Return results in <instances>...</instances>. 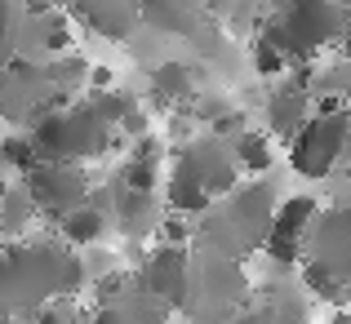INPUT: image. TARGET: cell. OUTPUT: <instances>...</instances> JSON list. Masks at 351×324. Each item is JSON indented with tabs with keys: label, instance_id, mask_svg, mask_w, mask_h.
Returning <instances> with one entry per match:
<instances>
[{
	"label": "cell",
	"instance_id": "cell-12",
	"mask_svg": "<svg viewBox=\"0 0 351 324\" xmlns=\"http://www.w3.org/2000/svg\"><path fill=\"white\" fill-rule=\"evenodd\" d=\"M160 205H156V191H129V187H120L116 196H112V227L120 231V236H129V240H147V236H156L160 231Z\"/></svg>",
	"mask_w": 351,
	"mask_h": 324
},
{
	"label": "cell",
	"instance_id": "cell-3",
	"mask_svg": "<svg viewBox=\"0 0 351 324\" xmlns=\"http://www.w3.org/2000/svg\"><path fill=\"white\" fill-rule=\"evenodd\" d=\"M36 142V155L40 160H58V164H85L107 155L120 142L116 129H107L103 120L89 111V103L80 107H58L49 116H40L27 134Z\"/></svg>",
	"mask_w": 351,
	"mask_h": 324
},
{
	"label": "cell",
	"instance_id": "cell-18",
	"mask_svg": "<svg viewBox=\"0 0 351 324\" xmlns=\"http://www.w3.org/2000/svg\"><path fill=\"white\" fill-rule=\"evenodd\" d=\"M36 218V200L27 196L23 182H0V236L18 240Z\"/></svg>",
	"mask_w": 351,
	"mask_h": 324
},
{
	"label": "cell",
	"instance_id": "cell-2",
	"mask_svg": "<svg viewBox=\"0 0 351 324\" xmlns=\"http://www.w3.org/2000/svg\"><path fill=\"white\" fill-rule=\"evenodd\" d=\"M343 32H347L343 0H285L276 18L263 27V40L280 49L289 62H307L316 49L343 40Z\"/></svg>",
	"mask_w": 351,
	"mask_h": 324
},
{
	"label": "cell",
	"instance_id": "cell-17",
	"mask_svg": "<svg viewBox=\"0 0 351 324\" xmlns=\"http://www.w3.org/2000/svg\"><path fill=\"white\" fill-rule=\"evenodd\" d=\"M209 205H214V196H209L196 178H187V173H178V169L169 173V182H165V214L200 218V214H209Z\"/></svg>",
	"mask_w": 351,
	"mask_h": 324
},
{
	"label": "cell",
	"instance_id": "cell-8",
	"mask_svg": "<svg viewBox=\"0 0 351 324\" xmlns=\"http://www.w3.org/2000/svg\"><path fill=\"white\" fill-rule=\"evenodd\" d=\"M191 280H196V271H191L187 249L160 245L143 262V271H138V293H147V298H156L160 307L173 311V307H187L191 302Z\"/></svg>",
	"mask_w": 351,
	"mask_h": 324
},
{
	"label": "cell",
	"instance_id": "cell-15",
	"mask_svg": "<svg viewBox=\"0 0 351 324\" xmlns=\"http://www.w3.org/2000/svg\"><path fill=\"white\" fill-rule=\"evenodd\" d=\"M89 324H169V307H160L156 298L138 293V284L129 293H120L112 302H98V311Z\"/></svg>",
	"mask_w": 351,
	"mask_h": 324
},
{
	"label": "cell",
	"instance_id": "cell-23",
	"mask_svg": "<svg viewBox=\"0 0 351 324\" xmlns=\"http://www.w3.org/2000/svg\"><path fill=\"white\" fill-rule=\"evenodd\" d=\"M138 103L125 94V89H103V94H89V111H94L98 120H103L107 129H120L125 125V116L134 111Z\"/></svg>",
	"mask_w": 351,
	"mask_h": 324
},
{
	"label": "cell",
	"instance_id": "cell-13",
	"mask_svg": "<svg viewBox=\"0 0 351 324\" xmlns=\"http://www.w3.org/2000/svg\"><path fill=\"white\" fill-rule=\"evenodd\" d=\"M143 23H152L165 36H187L196 40L205 32V5L200 0H138Z\"/></svg>",
	"mask_w": 351,
	"mask_h": 324
},
{
	"label": "cell",
	"instance_id": "cell-37",
	"mask_svg": "<svg viewBox=\"0 0 351 324\" xmlns=\"http://www.w3.org/2000/svg\"><path fill=\"white\" fill-rule=\"evenodd\" d=\"M0 182H5V164H0Z\"/></svg>",
	"mask_w": 351,
	"mask_h": 324
},
{
	"label": "cell",
	"instance_id": "cell-21",
	"mask_svg": "<svg viewBox=\"0 0 351 324\" xmlns=\"http://www.w3.org/2000/svg\"><path fill=\"white\" fill-rule=\"evenodd\" d=\"M232 155H236V164H240V173H267L271 169V138L267 134H254V129H245V134L232 142Z\"/></svg>",
	"mask_w": 351,
	"mask_h": 324
},
{
	"label": "cell",
	"instance_id": "cell-16",
	"mask_svg": "<svg viewBox=\"0 0 351 324\" xmlns=\"http://www.w3.org/2000/svg\"><path fill=\"white\" fill-rule=\"evenodd\" d=\"M112 231V214L107 209H98V205H80V209H71L67 218L58 222V240L67 249H85V245H98V240Z\"/></svg>",
	"mask_w": 351,
	"mask_h": 324
},
{
	"label": "cell",
	"instance_id": "cell-35",
	"mask_svg": "<svg viewBox=\"0 0 351 324\" xmlns=\"http://www.w3.org/2000/svg\"><path fill=\"white\" fill-rule=\"evenodd\" d=\"M334 324H351V316H347V311H338V316H334Z\"/></svg>",
	"mask_w": 351,
	"mask_h": 324
},
{
	"label": "cell",
	"instance_id": "cell-7",
	"mask_svg": "<svg viewBox=\"0 0 351 324\" xmlns=\"http://www.w3.org/2000/svg\"><path fill=\"white\" fill-rule=\"evenodd\" d=\"M173 169L187 173V178H196L214 200L232 196V191L240 187V164H236L232 147H223L218 138H191V142H182Z\"/></svg>",
	"mask_w": 351,
	"mask_h": 324
},
{
	"label": "cell",
	"instance_id": "cell-33",
	"mask_svg": "<svg viewBox=\"0 0 351 324\" xmlns=\"http://www.w3.org/2000/svg\"><path fill=\"white\" fill-rule=\"evenodd\" d=\"M0 324H14V311H9L5 302H0Z\"/></svg>",
	"mask_w": 351,
	"mask_h": 324
},
{
	"label": "cell",
	"instance_id": "cell-31",
	"mask_svg": "<svg viewBox=\"0 0 351 324\" xmlns=\"http://www.w3.org/2000/svg\"><path fill=\"white\" fill-rule=\"evenodd\" d=\"M120 129H125V134H134V138H147V116H143V107H134V111H129Z\"/></svg>",
	"mask_w": 351,
	"mask_h": 324
},
{
	"label": "cell",
	"instance_id": "cell-4",
	"mask_svg": "<svg viewBox=\"0 0 351 324\" xmlns=\"http://www.w3.org/2000/svg\"><path fill=\"white\" fill-rule=\"evenodd\" d=\"M351 151V111H316L298 138L289 142V164L302 178H325Z\"/></svg>",
	"mask_w": 351,
	"mask_h": 324
},
{
	"label": "cell",
	"instance_id": "cell-32",
	"mask_svg": "<svg viewBox=\"0 0 351 324\" xmlns=\"http://www.w3.org/2000/svg\"><path fill=\"white\" fill-rule=\"evenodd\" d=\"M343 45H347V53H351V5H347V32H343Z\"/></svg>",
	"mask_w": 351,
	"mask_h": 324
},
{
	"label": "cell",
	"instance_id": "cell-20",
	"mask_svg": "<svg viewBox=\"0 0 351 324\" xmlns=\"http://www.w3.org/2000/svg\"><path fill=\"white\" fill-rule=\"evenodd\" d=\"M191 98V67L187 62H160L152 67V103L156 107H178Z\"/></svg>",
	"mask_w": 351,
	"mask_h": 324
},
{
	"label": "cell",
	"instance_id": "cell-5",
	"mask_svg": "<svg viewBox=\"0 0 351 324\" xmlns=\"http://www.w3.org/2000/svg\"><path fill=\"white\" fill-rule=\"evenodd\" d=\"M23 187L36 200V214H45L49 222H62L71 209L85 205L89 191H94L85 178V164H58V160H40L23 178Z\"/></svg>",
	"mask_w": 351,
	"mask_h": 324
},
{
	"label": "cell",
	"instance_id": "cell-28",
	"mask_svg": "<svg viewBox=\"0 0 351 324\" xmlns=\"http://www.w3.org/2000/svg\"><path fill=\"white\" fill-rule=\"evenodd\" d=\"M258 324H307V311H302L298 302L280 298L271 311H263V316H258Z\"/></svg>",
	"mask_w": 351,
	"mask_h": 324
},
{
	"label": "cell",
	"instance_id": "cell-6",
	"mask_svg": "<svg viewBox=\"0 0 351 324\" xmlns=\"http://www.w3.org/2000/svg\"><path fill=\"white\" fill-rule=\"evenodd\" d=\"M276 209H280V200H276L271 182H245V187H236L232 196H227V209H223V222L232 227L236 245L245 249V253H254V249L267 245V236H271V222H276Z\"/></svg>",
	"mask_w": 351,
	"mask_h": 324
},
{
	"label": "cell",
	"instance_id": "cell-1",
	"mask_svg": "<svg viewBox=\"0 0 351 324\" xmlns=\"http://www.w3.org/2000/svg\"><path fill=\"white\" fill-rule=\"evenodd\" d=\"M85 289V262L62 240H14L0 245V302L32 316L45 302Z\"/></svg>",
	"mask_w": 351,
	"mask_h": 324
},
{
	"label": "cell",
	"instance_id": "cell-24",
	"mask_svg": "<svg viewBox=\"0 0 351 324\" xmlns=\"http://www.w3.org/2000/svg\"><path fill=\"white\" fill-rule=\"evenodd\" d=\"M0 164H5V173H32L36 164H40V155H36V142L32 138H0Z\"/></svg>",
	"mask_w": 351,
	"mask_h": 324
},
{
	"label": "cell",
	"instance_id": "cell-10",
	"mask_svg": "<svg viewBox=\"0 0 351 324\" xmlns=\"http://www.w3.org/2000/svg\"><path fill=\"white\" fill-rule=\"evenodd\" d=\"M307 262H320L329 275L351 284V205H334L316 218L307 240Z\"/></svg>",
	"mask_w": 351,
	"mask_h": 324
},
{
	"label": "cell",
	"instance_id": "cell-14",
	"mask_svg": "<svg viewBox=\"0 0 351 324\" xmlns=\"http://www.w3.org/2000/svg\"><path fill=\"white\" fill-rule=\"evenodd\" d=\"M311 116H316V111H311V98H307V89H298V85H280L267 98V129H271L276 138H285V142H293V138L307 129Z\"/></svg>",
	"mask_w": 351,
	"mask_h": 324
},
{
	"label": "cell",
	"instance_id": "cell-29",
	"mask_svg": "<svg viewBox=\"0 0 351 324\" xmlns=\"http://www.w3.org/2000/svg\"><path fill=\"white\" fill-rule=\"evenodd\" d=\"M27 324H76V311L62 307V302H45V307H36Z\"/></svg>",
	"mask_w": 351,
	"mask_h": 324
},
{
	"label": "cell",
	"instance_id": "cell-36",
	"mask_svg": "<svg viewBox=\"0 0 351 324\" xmlns=\"http://www.w3.org/2000/svg\"><path fill=\"white\" fill-rule=\"evenodd\" d=\"M347 182H351V151H347Z\"/></svg>",
	"mask_w": 351,
	"mask_h": 324
},
{
	"label": "cell",
	"instance_id": "cell-19",
	"mask_svg": "<svg viewBox=\"0 0 351 324\" xmlns=\"http://www.w3.org/2000/svg\"><path fill=\"white\" fill-rule=\"evenodd\" d=\"M89 71H94V62H89L85 53H58V58L45 62V80H49V89L58 98H71L76 89H85Z\"/></svg>",
	"mask_w": 351,
	"mask_h": 324
},
{
	"label": "cell",
	"instance_id": "cell-30",
	"mask_svg": "<svg viewBox=\"0 0 351 324\" xmlns=\"http://www.w3.org/2000/svg\"><path fill=\"white\" fill-rule=\"evenodd\" d=\"M89 85H94V94H103V89H116L112 67H98V62H94V71H89Z\"/></svg>",
	"mask_w": 351,
	"mask_h": 324
},
{
	"label": "cell",
	"instance_id": "cell-27",
	"mask_svg": "<svg viewBox=\"0 0 351 324\" xmlns=\"http://www.w3.org/2000/svg\"><path fill=\"white\" fill-rule=\"evenodd\" d=\"M160 245H169V249H187L191 240H196V231H191V222L187 218H178V214H165V222H160Z\"/></svg>",
	"mask_w": 351,
	"mask_h": 324
},
{
	"label": "cell",
	"instance_id": "cell-11",
	"mask_svg": "<svg viewBox=\"0 0 351 324\" xmlns=\"http://www.w3.org/2000/svg\"><path fill=\"white\" fill-rule=\"evenodd\" d=\"M71 14L103 40H129L143 23L138 0H71Z\"/></svg>",
	"mask_w": 351,
	"mask_h": 324
},
{
	"label": "cell",
	"instance_id": "cell-26",
	"mask_svg": "<svg viewBox=\"0 0 351 324\" xmlns=\"http://www.w3.org/2000/svg\"><path fill=\"white\" fill-rule=\"evenodd\" d=\"M18 32H23V14H18L14 0H0V53L5 62L18 53Z\"/></svg>",
	"mask_w": 351,
	"mask_h": 324
},
{
	"label": "cell",
	"instance_id": "cell-9",
	"mask_svg": "<svg viewBox=\"0 0 351 324\" xmlns=\"http://www.w3.org/2000/svg\"><path fill=\"white\" fill-rule=\"evenodd\" d=\"M316 218H320V205H316L311 196H289V200H280L263 253L271 258V262H280V266L302 262V258H307V240H311Z\"/></svg>",
	"mask_w": 351,
	"mask_h": 324
},
{
	"label": "cell",
	"instance_id": "cell-25",
	"mask_svg": "<svg viewBox=\"0 0 351 324\" xmlns=\"http://www.w3.org/2000/svg\"><path fill=\"white\" fill-rule=\"evenodd\" d=\"M249 58H254V71H258V76H267V80H276L280 71H289V58H285L280 49H271L263 36L249 45Z\"/></svg>",
	"mask_w": 351,
	"mask_h": 324
},
{
	"label": "cell",
	"instance_id": "cell-34",
	"mask_svg": "<svg viewBox=\"0 0 351 324\" xmlns=\"http://www.w3.org/2000/svg\"><path fill=\"white\" fill-rule=\"evenodd\" d=\"M227 324H258V316H232Z\"/></svg>",
	"mask_w": 351,
	"mask_h": 324
},
{
	"label": "cell",
	"instance_id": "cell-22",
	"mask_svg": "<svg viewBox=\"0 0 351 324\" xmlns=\"http://www.w3.org/2000/svg\"><path fill=\"white\" fill-rule=\"evenodd\" d=\"M302 284H307L311 298L329 302V307H347L351 302V284H343L338 275H329L320 262H302Z\"/></svg>",
	"mask_w": 351,
	"mask_h": 324
}]
</instances>
